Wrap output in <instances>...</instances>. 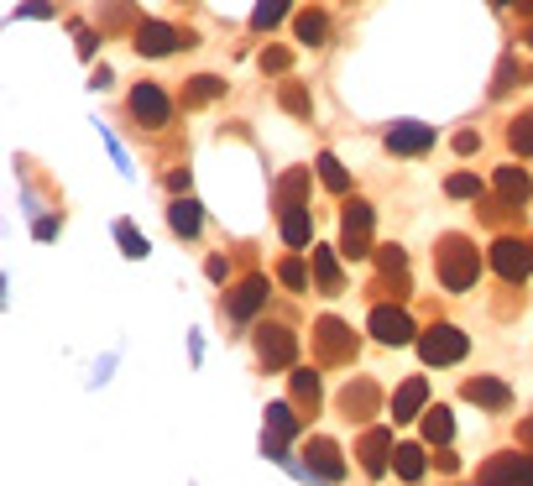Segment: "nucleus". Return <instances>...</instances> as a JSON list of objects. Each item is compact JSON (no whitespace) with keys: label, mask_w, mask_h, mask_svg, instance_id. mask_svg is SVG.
<instances>
[{"label":"nucleus","mask_w":533,"mask_h":486,"mask_svg":"<svg viewBox=\"0 0 533 486\" xmlns=\"http://www.w3.org/2000/svg\"><path fill=\"white\" fill-rule=\"evenodd\" d=\"M476 277H481V257H476V246L466 236L439 241V283H445L450 293H466V288H476Z\"/></svg>","instance_id":"nucleus-1"},{"label":"nucleus","mask_w":533,"mask_h":486,"mask_svg":"<svg viewBox=\"0 0 533 486\" xmlns=\"http://www.w3.org/2000/svg\"><path fill=\"white\" fill-rule=\"evenodd\" d=\"M314 356H319V366H351V361H356L351 324L335 319V314H324V319L314 324Z\"/></svg>","instance_id":"nucleus-2"},{"label":"nucleus","mask_w":533,"mask_h":486,"mask_svg":"<svg viewBox=\"0 0 533 486\" xmlns=\"http://www.w3.org/2000/svg\"><path fill=\"white\" fill-rule=\"evenodd\" d=\"M466 351H471V340H466V330H455V324H434V330L419 335V356L429 366H455V361H466Z\"/></svg>","instance_id":"nucleus-3"},{"label":"nucleus","mask_w":533,"mask_h":486,"mask_svg":"<svg viewBox=\"0 0 533 486\" xmlns=\"http://www.w3.org/2000/svg\"><path fill=\"white\" fill-rule=\"evenodd\" d=\"M340 251L351 262L372 251V204H361V199L345 204V215H340Z\"/></svg>","instance_id":"nucleus-4"},{"label":"nucleus","mask_w":533,"mask_h":486,"mask_svg":"<svg viewBox=\"0 0 533 486\" xmlns=\"http://www.w3.org/2000/svg\"><path fill=\"white\" fill-rule=\"evenodd\" d=\"M298 356V340L288 324H262L257 330V361L267 366V372H283V366H293Z\"/></svg>","instance_id":"nucleus-5"},{"label":"nucleus","mask_w":533,"mask_h":486,"mask_svg":"<svg viewBox=\"0 0 533 486\" xmlns=\"http://www.w3.org/2000/svg\"><path fill=\"white\" fill-rule=\"evenodd\" d=\"M476 486H533V455H492L476 471Z\"/></svg>","instance_id":"nucleus-6"},{"label":"nucleus","mask_w":533,"mask_h":486,"mask_svg":"<svg viewBox=\"0 0 533 486\" xmlns=\"http://www.w3.org/2000/svg\"><path fill=\"white\" fill-rule=\"evenodd\" d=\"M189 32H178V27H168V21H142L136 27V53L142 58H168V53H178V48H189Z\"/></svg>","instance_id":"nucleus-7"},{"label":"nucleus","mask_w":533,"mask_h":486,"mask_svg":"<svg viewBox=\"0 0 533 486\" xmlns=\"http://www.w3.org/2000/svg\"><path fill=\"white\" fill-rule=\"evenodd\" d=\"M492 267L507 277V283H523V277L533 272V241L497 236V241H492Z\"/></svg>","instance_id":"nucleus-8"},{"label":"nucleus","mask_w":533,"mask_h":486,"mask_svg":"<svg viewBox=\"0 0 533 486\" xmlns=\"http://www.w3.org/2000/svg\"><path fill=\"white\" fill-rule=\"evenodd\" d=\"M131 115H136L142 126H168V121H173V100L162 95L157 84H136V89H131Z\"/></svg>","instance_id":"nucleus-9"},{"label":"nucleus","mask_w":533,"mask_h":486,"mask_svg":"<svg viewBox=\"0 0 533 486\" xmlns=\"http://www.w3.org/2000/svg\"><path fill=\"white\" fill-rule=\"evenodd\" d=\"M356 455H361V471H366V476H387V466H392V455H398V445H392V434H387V429H366V434H361V445H356Z\"/></svg>","instance_id":"nucleus-10"},{"label":"nucleus","mask_w":533,"mask_h":486,"mask_svg":"<svg viewBox=\"0 0 533 486\" xmlns=\"http://www.w3.org/2000/svg\"><path fill=\"white\" fill-rule=\"evenodd\" d=\"M387 147L398 152V157H419V152L434 147V126H424V121H392Z\"/></svg>","instance_id":"nucleus-11"},{"label":"nucleus","mask_w":533,"mask_h":486,"mask_svg":"<svg viewBox=\"0 0 533 486\" xmlns=\"http://www.w3.org/2000/svg\"><path fill=\"white\" fill-rule=\"evenodd\" d=\"M366 324H372V335H377L382 345H408V340H413V319H408L403 309H392V304H377Z\"/></svg>","instance_id":"nucleus-12"},{"label":"nucleus","mask_w":533,"mask_h":486,"mask_svg":"<svg viewBox=\"0 0 533 486\" xmlns=\"http://www.w3.org/2000/svg\"><path fill=\"white\" fill-rule=\"evenodd\" d=\"M262 304H267V277H246V283H236V293H230L225 314L236 319V324H251Z\"/></svg>","instance_id":"nucleus-13"},{"label":"nucleus","mask_w":533,"mask_h":486,"mask_svg":"<svg viewBox=\"0 0 533 486\" xmlns=\"http://www.w3.org/2000/svg\"><path fill=\"white\" fill-rule=\"evenodd\" d=\"M466 398L476 408H486V413H507V408H513V387L497 382V377H471L466 382Z\"/></svg>","instance_id":"nucleus-14"},{"label":"nucleus","mask_w":533,"mask_h":486,"mask_svg":"<svg viewBox=\"0 0 533 486\" xmlns=\"http://www.w3.org/2000/svg\"><path fill=\"white\" fill-rule=\"evenodd\" d=\"M340 408H345V419H372V413L382 408V392H377V382L356 377L351 387L340 392Z\"/></svg>","instance_id":"nucleus-15"},{"label":"nucleus","mask_w":533,"mask_h":486,"mask_svg":"<svg viewBox=\"0 0 533 486\" xmlns=\"http://www.w3.org/2000/svg\"><path fill=\"white\" fill-rule=\"evenodd\" d=\"M429 403V382L424 377H408L398 392H392V424H408V419H419Z\"/></svg>","instance_id":"nucleus-16"},{"label":"nucleus","mask_w":533,"mask_h":486,"mask_svg":"<svg viewBox=\"0 0 533 486\" xmlns=\"http://www.w3.org/2000/svg\"><path fill=\"white\" fill-rule=\"evenodd\" d=\"M309 471L319 476V481H340L345 476V460H340V450H335V439H309Z\"/></svg>","instance_id":"nucleus-17"},{"label":"nucleus","mask_w":533,"mask_h":486,"mask_svg":"<svg viewBox=\"0 0 533 486\" xmlns=\"http://www.w3.org/2000/svg\"><path fill=\"white\" fill-rule=\"evenodd\" d=\"M497 194H502V204L507 210H523V204L533 199V178L523 173V168H497Z\"/></svg>","instance_id":"nucleus-18"},{"label":"nucleus","mask_w":533,"mask_h":486,"mask_svg":"<svg viewBox=\"0 0 533 486\" xmlns=\"http://www.w3.org/2000/svg\"><path fill=\"white\" fill-rule=\"evenodd\" d=\"M304 199H309V168H293L277 178V204L283 210H304Z\"/></svg>","instance_id":"nucleus-19"},{"label":"nucleus","mask_w":533,"mask_h":486,"mask_svg":"<svg viewBox=\"0 0 533 486\" xmlns=\"http://www.w3.org/2000/svg\"><path fill=\"white\" fill-rule=\"evenodd\" d=\"M314 283H319V293H340V288H345L340 262H335L330 246H314Z\"/></svg>","instance_id":"nucleus-20"},{"label":"nucleus","mask_w":533,"mask_h":486,"mask_svg":"<svg viewBox=\"0 0 533 486\" xmlns=\"http://www.w3.org/2000/svg\"><path fill=\"white\" fill-rule=\"evenodd\" d=\"M283 241H288L293 251H309V246H314V220H309V210H283Z\"/></svg>","instance_id":"nucleus-21"},{"label":"nucleus","mask_w":533,"mask_h":486,"mask_svg":"<svg viewBox=\"0 0 533 486\" xmlns=\"http://www.w3.org/2000/svg\"><path fill=\"white\" fill-rule=\"evenodd\" d=\"M267 439H283V445H288V439L298 434V419H293V403H272L267 408V429H262Z\"/></svg>","instance_id":"nucleus-22"},{"label":"nucleus","mask_w":533,"mask_h":486,"mask_svg":"<svg viewBox=\"0 0 533 486\" xmlns=\"http://www.w3.org/2000/svg\"><path fill=\"white\" fill-rule=\"evenodd\" d=\"M168 225L178 230V236H199V204L194 199H173L168 204Z\"/></svg>","instance_id":"nucleus-23"},{"label":"nucleus","mask_w":533,"mask_h":486,"mask_svg":"<svg viewBox=\"0 0 533 486\" xmlns=\"http://www.w3.org/2000/svg\"><path fill=\"white\" fill-rule=\"evenodd\" d=\"M450 434H455L450 408H424V439L429 445H450Z\"/></svg>","instance_id":"nucleus-24"},{"label":"nucleus","mask_w":533,"mask_h":486,"mask_svg":"<svg viewBox=\"0 0 533 486\" xmlns=\"http://www.w3.org/2000/svg\"><path fill=\"white\" fill-rule=\"evenodd\" d=\"M319 183H324L330 194H345V189H351V173L340 168L335 152H319Z\"/></svg>","instance_id":"nucleus-25"},{"label":"nucleus","mask_w":533,"mask_h":486,"mask_svg":"<svg viewBox=\"0 0 533 486\" xmlns=\"http://www.w3.org/2000/svg\"><path fill=\"white\" fill-rule=\"evenodd\" d=\"M293 32H298V42H309V48H319L324 37H330V21H324V11H304L293 21Z\"/></svg>","instance_id":"nucleus-26"},{"label":"nucleus","mask_w":533,"mask_h":486,"mask_svg":"<svg viewBox=\"0 0 533 486\" xmlns=\"http://www.w3.org/2000/svg\"><path fill=\"white\" fill-rule=\"evenodd\" d=\"M528 79H533V68H528V63H518V58H502L497 79H492V95H507L513 84H528Z\"/></svg>","instance_id":"nucleus-27"},{"label":"nucleus","mask_w":533,"mask_h":486,"mask_svg":"<svg viewBox=\"0 0 533 486\" xmlns=\"http://www.w3.org/2000/svg\"><path fill=\"white\" fill-rule=\"evenodd\" d=\"M277 100H283V110H288V115H304V121H309V110H314L309 89L298 84V79H283V89H277Z\"/></svg>","instance_id":"nucleus-28"},{"label":"nucleus","mask_w":533,"mask_h":486,"mask_svg":"<svg viewBox=\"0 0 533 486\" xmlns=\"http://www.w3.org/2000/svg\"><path fill=\"white\" fill-rule=\"evenodd\" d=\"M293 403L304 413L319 408V372H293Z\"/></svg>","instance_id":"nucleus-29"},{"label":"nucleus","mask_w":533,"mask_h":486,"mask_svg":"<svg viewBox=\"0 0 533 486\" xmlns=\"http://www.w3.org/2000/svg\"><path fill=\"white\" fill-rule=\"evenodd\" d=\"M507 147H513L518 157H533V110L518 115V121L507 126Z\"/></svg>","instance_id":"nucleus-30"},{"label":"nucleus","mask_w":533,"mask_h":486,"mask_svg":"<svg viewBox=\"0 0 533 486\" xmlns=\"http://www.w3.org/2000/svg\"><path fill=\"white\" fill-rule=\"evenodd\" d=\"M392 466H398V476H403V481H419V476H424V450H419V445H398Z\"/></svg>","instance_id":"nucleus-31"},{"label":"nucleus","mask_w":533,"mask_h":486,"mask_svg":"<svg viewBox=\"0 0 533 486\" xmlns=\"http://www.w3.org/2000/svg\"><path fill=\"white\" fill-rule=\"evenodd\" d=\"M288 6H293V0H257V11H251V27H257V32H272L277 21H283Z\"/></svg>","instance_id":"nucleus-32"},{"label":"nucleus","mask_w":533,"mask_h":486,"mask_svg":"<svg viewBox=\"0 0 533 486\" xmlns=\"http://www.w3.org/2000/svg\"><path fill=\"white\" fill-rule=\"evenodd\" d=\"M115 241H121V251H126V257H147V236H142V230H136L131 220H121V225H115Z\"/></svg>","instance_id":"nucleus-33"},{"label":"nucleus","mask_w":533,"mask_h":486,"mask_svg":"<svg viewBox=\"0 0 533 486\" xmlns=\"http://www.w3.org/2000/svg\"><path fill=\"white\" fill-rule=\"evenodd\" d=\"M445 194L450 199H481V178L476 173H450L445 178Z\"/></svg>","instance_id":"nucleus-34"},{"label":"nucleus","mask_w":533,"mask_h":486,"mask_svg":"<svg viewBox=\"0 0 533 486\" xmlns=\"http://www.w3.org/2000/svg\"><path fill=\"white\" fill-rule=\"evenodd\" d=\"M277 283H288L293 293H304L309 288V267L298 262V257H288V262H277Z\"/></svg>","instance_id":"nucleus-35"},{"label":"nucleus","mask_w":533,"mask_h":486,"mask_svg":"<svg viewBox=\"0 0 533 486\" xmlns=\"http://www.w3.org/2000/svg\"><path fill=\"white\" fill-rule=\"evenodd\" d=\"M262 74H288V63H293V53L288 48H262Z\"/></svg>","instance_id":"nucleus-36"},{"label":"nucleus","mask_w":533,"mask_h":486,"mask_svg":"<svg viewBox=\"0 0 533 486\" xmlns=\"http://www.w3.org/2000/svg\"><path fill=\"white\" fill-rule=\"evenodd\" d=\"M220 89H225L220 79H210V74H199V79L189 84V100H194V105H204V100H215V95H220Z\"/></svg>","instance_id":"nucleus-37"},{"label":"nucleus","mask_w":533,"mask_h":486,"mask_svg":"<svg viewBox=\"0 0 533 486\" xmlns=\"http://www.w3.org/2000/svg\"><path fill=\"white\" fill-rule=\"evenodd\" d=\"M476 147H481V136H476V131H460V136H455V152H460V157H471Z\"/></svg>","instance_id":"nucleus-38"},{"label":"nucleus","mask_w":533,"mask_h":486,"mask_svg":"<svg viewBox=\"0 0 533 486\" xmlns=\"http://www.w3.org/2000/svg\"><path fill=\"white\" fill-rule=\"evenodd\" d=\"M74 37H79V53H84V58L95 53V32H89V27H74Z\"/></svg>","instance_id":"nucleus-39"},{"label":"nucleus","mask_w":533,"mask_h":486,"mask_svg":"<svg viewBox=\"0 0 533 486\" xmlns=\"http://www.w3.org/2000/svg\"><path fill=\"white\" fill-rule=\"evenodd\" d=\"M518 445L533 455V419H523V424H518Z\"/></svg>","instance_id":"nucleus-40"},{"label":"nucleus","mask_w":533,"mask_h":486,"mask_svg":"<svg viewBox=\"0 0 533 486\" xmlns=\"http://www.w3.org/2000/svg\"><path fill=\"white\" fill-rule=\"evenodd\" d=\"M16 16H21V21H32V16H48V6H42V0H32V6H21Z\"/></svg>","instance_id":"nucleus-41"},{"label":"nucleus","mask_w":533,"mask_h":486,"mask_svg":"<svg viewBox=\"0 0 533 486\" xmlns=\"http://www.w3.org/2000/svg\"><path fill=\"white\" fill-rule=\"evenodd\" d=\"M518 11H523V16H533V0H518Z\"/></svg>","instance_id":"nucleus-42"},{"label":"nucleus","mask_w":533,"mask_h":486,"mask_svg":"<svg viewBox=\"0 0 533 486\" xmlns=\"http://www.w3.org/2000/svg\"><path fill=\"white\" fill-rule=\"evenodd\" d=\"M492 6H513V0H492Z\"/></svg>","instance_id":"nucleus-43"},{"label":"nucleus","mask_w":533,"mask_h":486,"mask_svg":"<svg viewBox=\"0 0 533 486\" xmlns=\"http://www.w3.org/2000/svg\"><path fill=\"white\" fill-rule=\"evenodd\" d=\"M528 48H533V32H528Z\"/></svg>","instance_id":"nucleus-44"}]
</instances>
